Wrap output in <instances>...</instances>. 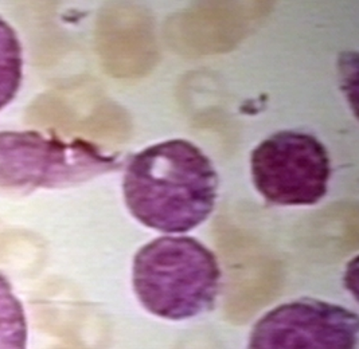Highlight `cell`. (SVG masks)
<instances>
[{
	"label": "cell",
	"instance_id": "cell-1",
	"mask_svg": "<svg viewBox=\"0 0 359 349\" xmlns=\"http://www.w3.org/2000/svg\"><path fill=\"white\" fill-rule=\"evenodd\" d=\"M219 178L191 141L167 140L133 155L124 172L127 208L146 227L187 233L212 215Z\"/></svg>",
	"mask_w": 359,
	"mask_h": 349
},
{
	"label": "cell",
	"instance_id": "cell-2",
	"mask_svg": "<svg viewBox=\"0 0 359 349\" xmlns=\"http://www.w3.org/2000/svg\"><path fill=\"white\" fill-rule=\"evenodd\" d=\"M212 250L193 236H161L133 258V290L154 316L182 321L212 311L221 287Z\"/></svg>",
	"mask_w": 359,
	"mask_h": 349
},
{
	"label": "cell",
	"instance_id": "cell-3",
	"mask_svg": "<svg viewBox=\"0 0 359 349\" xmlns=\"http://www.w3.org/2000/svg\"><path fill=\"white\" fill-rule=\"evenodd\" d=\"M120 168L118 155L74 138L38 131H0V197L22 198L36 190L69 188Z\"/></svg>",
	"mask_w": 359,
	"mask_h": 349
},
{
	"label": "cell",
	"instance_id": "cell-4",
	"mask_svg": "<svg viewBox=\"0 0 359 349\" xmlns=\"http://www.w3.org/2000/svg\"><path fill=\"white\" fill-rule=\"evenodd\" d=\"M253 184L276 206H313L327 195L331 160L313 134L280 131L250 153Z\"/></svg>",
	"mask_w": 359,
	"mask_h": 349
},
{
	"label": "cell",
	"instance_id": "cell-5",
	"mask_svg": "<svg viewBox=\"0 0 359 349\" xmlns=\"http://www.w3.org/2000/svg\"><path fill=\"white\" fill-rule=\"evenodd\" d=\"M358 315L322 299L285 302L255 324L246 349H355Z\"/></svg>",
	"mask_w": 359,
	"mask_h": 349
},
{
	"label": "cell",
	"instance_id": "cell-6",
	"mask_svg": "<svg viewBox=\"0 0 359 349\" xmlns=\"http://www.w3.org/2000/svg\"><path fill=\"white\" fill-rule=\"evenodd\" d=\"M23 81V48L15 29L0 17V111L15 100Z\"/></svg>",
	"mask_w": 359,
	"mask_h": 349
},
{
	"label": "cell",
	"instance_id": "cell-7",
	"mask_svg": "<svg viewBox=\"0 0 359 349\" xmlns=\"http://www.w3.org/2000/svg\"><path fill=\"white\" fill-rule=\"evenodd\" d=\"M0 349H27V320L13 283L0 271Z\"/></svg>",
	"mask_w": 359,
	"mask_h": 349
}]
</instances>
